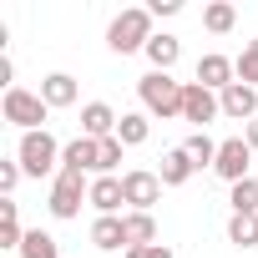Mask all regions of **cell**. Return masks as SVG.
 Masks as SVG:
<instances>
[{
  "mask_svg": "<svg viewBox=\"0 0 258 258\" xmlns=\"http://www.w3.org/2000/svg\"><path fill=\"white\" fill-rule=\"evenodd\" d=\"M182 91H187V81H172V71H147L137 81V96H142L147 116H157V121L182 116Z\"/></svg>",
  "mask_w": 258,
  "mask_h": 258,
  "instance_id": "6da1fadb",
  "label": "cell"
},
{
  "mask_svg": "<svg viewBox=\"0 0 258 258\" xmlns=\"http://www.w3.org/2000/svg\"><path fill=\"white\" fill-rule=\"evenodd\" d=\"M116 126H121V116H116L106 101H86V106H81V137L106 142V137H116Z\"/></svg>",
  "mask_w": 258,
  "mask_h": 258,
  "instance_id": "30bf717a",
  "label": "cell"
},
{
  "mask_svg": "<svg viewBox=\"0 0 258 258\" xmlns=\"http://www.w3.org/2000/svg\"><path fill=\"white\" fill-rule=\"evenodd\" d=\"M198 81H203L208 91H228V86L238 81V66H233L228 56H218V51H208V56L198 61Z\"/></svg>",
  "mask_w": 258,
  "mask_h": 258,
  "instance_id": "7c38bea8",
  "label": "cell"
},
{
  "mask_svg": "<svg viewBox=\"0 0 258 258\" xmlns=\"http://www.w3.org/2000/svg\"><path fill=\"white\" fill-rule=\"evenodd\" d=\"M0 111H6V121L21 126V132H46V116H51L41 91H26V86H11L6 101H0Z\"/></svg>",
  "mask_w": 258,
  "mask_h": 258,
  "instance_id": "277c9868",
  "label": "cell"
},
{
  "mask_svg": "<svg viewBox=\"0 0 258 258\" xmlns=\"http://www.w3.org/2000/svg\"><path fill=\"white\" fill-rule=\"evenodd\" d=\"M248 167H253V147H248L243 137L218 142V162H213V172H218L223 182H233V187H238V182H248V177H253Z\"/></svg>",
  "mask_w": 258,
  "mask_h": 258,
  "instance_id": "5b68a950",
  "label": "cell"
},
{
  "mask_svg": "<svg viewBox=\"0 0 258 258\" xmlns=\"http://www.w3.org/2000/svg\"><path fill=\"white\" fill-rule=\"evenodd\" d=\"M198 172V162L182 152V147H172V152H162V167H157V177H162V187H182L187 177Z\"/></svg>",
  "mask_w": 258,
  "mask_h": 258,
  "instance_id": "5bb4252c",
  "label": "cell"
},
{
  "mask_svg": "<svg viewBox=\"0 0 258 258\" xmlns=\"http://www.w3.org/2000/svg\"><path fill=\"white\" fill-rule=\"evenodd\" d=\"M41 101L56 111V106H71L76 101V76H66V71H51L46 81H41Z\"/></svg>",
  "mask_w": 258,
  "mask_h": 258,
  "instance_id": "9a60e30c",
  "label": "cell"
},
{
  "mask_svg": "<svg viewBox=\"0 0 258 258\" xmlns=\"http://www.w3.org/2000/svg\"><path fill=\"white\" fill-rule=\"evenodd\" d=\"M96 167H101V142H91V137H71V142L61 147V172L86 177V172H96Z\"/></svg>",
  "mask_w": 258,
  "mask_h": 258,
  "instance_id": "9c48e42d",
  "label": "cell"
},
{
  "mask_svg": "<svg viewBox=\"0 0 258 258\" xmlns=\"http://www.w3.org/2000/svg\"><path fill=\"white\" fill-rule=\"evenodd\" d=\"M233 66H238V81H243V86H258V36L243 46V56H238Z\"/></svg>",
  "mask_w": 258,
  "mask_h": 258,
  "instance_id": "d4e9b609",
  "label": "cell"
},
{
  "mask_svg": "<svg viewBox=\"0 0 258 258\" xmlns=\"http://www.w3.org/2000/svg\"><path fill=\"white\" fill-rule=\"evenodd\" d=\"M147 132H152V126H147V111H121L116 137H121L126 147H142V142H147Z\"/></svg>",
  "mask_w": 258,
  "mask_h": 258,
  "instance_id": "44dd1931",
  "label": "cell"
},
{
  "mask_svg": "<svg viewBox=\"0 0 258 258\" xmlns=\"http://www.w3.org/2000/svg\"><path fill=\"white\" fill-rule=\"evenodd\" d=\"M177 56H182V41H177V36H167V31H162V36H152V41H147V61H152V71H172V66H177Z\"/></svg>",
  "mask_w": 258,
  "mask_h": 258,
  "instance_id": "ac0fdd59",
  "label": "cell"
},
{
  "mask_svg": "<svg viewBox=\"0 0 258 258\" xmlns=\"http://www.w3.org/2000/svg\"><path fill=\"white\" fill-rule=\"evenodd\" d=\"M126 223V248H152L157 243V218L152 213H121Z\"/></svg>",
  "mask_w": 258,
  "mask_h": 258,
  "instance_id": "e0dca14e",
  "label": "cell"
},
{
  "mask_svg": "<svg viewBox=\"0 0 258 258\" xmlns=\"http://www.w3.org/2000/svg\"><path fill=\"white\" fill-rule=\"evenodd\" d=\"M147 11H152V16H177V11H182V0H152Z\"/></svg>",
  "mask_w": 258,
  "mask_h": 258,
  "instance_id": "f1b7e54d",
  "label": "cell"
},
{
  "mask_svg": "<svg viewBox=\"0 0 258 258\" xmlns=\"http://www.w3.org/2000/svg\"><path fill=\"white\" fill-rule=\"evenodd\" d=\"M126 258H152V248H126Z\"/></svg>",
  "mask_w": 258,
  "mask_h": 258,
  "instance_id": "1f68e13d",
  "label": "cell"
},
{
  "mask_svg": "<svg viewBox=\"0 0 258 258\" xmlns=\"http://www.w3.org/2000/svg\"><path fill=\"white\" fill-rule=\"evenodd\" d=\"M21 243H26V233H21V203L6 198V203H0V248H21Z\"/></svg>",
  "mask_w": 258,
  "mask_h": 258,
  "instance_id": "d6986e66",
  "label": "cell"
},
{
  "mask_svg": "<svg viewBox=\"0 0 258 258\" xmlns=\"http://www.w3.org/2000/svg\"><path fill=\"white\" fill-rule=\"evenodd\" d=\"M228 243L233 248H258V213H233L228 218Z\"/></svg>",
  "mask_w": 258,
  "mask_h": 258,
  "instance_id": "ffe728a7",
  "label": "cell"
},
{
  "mask_svg": "<svg viewBox=\"0 0 258 258\" xmlns=\"http://www.w3.org/2000/svg\"><path fill=\"white\" fill-rule=\"evenodd\" d=\"M182 152H187L198 167H213V162H218V142H213L208 132H192V137L182 142Z\"/></svg>",
  "mask_w": 258,
  "mask_h": 258,
  "instance_id": "603a6c76",
  "label": "cell"
},
{
  "mask_svg": "<svg viewBox=\"0 0 258 258\" xmlns=\"http://www.w3.org/2000/svg\"><path fill=\"white\" fill-rule=\"evenodd\" d=\"M213 116H223L218 91H208L203 81H187V91H182V121H192V132H208Z\"/></svg>",
  "mask_w": 258,
  "mask_h": 258,
  "instance_id": "8992f818",
  "label": "cell"
},
{
  "mask_svg": "<svg viewBox=\"0 0 258 258\" xmlns=\"http://www.w3.org/2000/svg\"><path fill=\"white\" fill-rule=\"evenodd\" d=\"M91 243H96L101 253H121V248H126V223H121V218H96V223H91Z\"/></svg>",
  "mask_w": 258,
  "mask_h": 258,
  "instance_id": "2e32d148",
  "label": "cell"
},
{
  "mask_svg": "<svg viewBox=\"0 0 258 258\" xmlns=\"http://www.w3.org/2000/svg\"><path fill=\"white\" fill-rule=\"evenodd\" d=\"M243 142H248V147H253V152H258V116H253V121H248V126H243Z\"/></svg>",
  "mask_w": 258,
  "mask_h": 258,
  "instance_id": "f546056e",
  "label": "cell"
},
{
  "mask_svg": "<svg viewBox=\"0 0 258 258\" xmlns=\"http://www.w3.org/2000/svg\"><path fill=\"white\" fill-rule=\"evenodd\" d=\"M86 203L101 213V218H121L116 208L126 203V192H121V177H96L91 182V192H86Z\"/></svg>",
  "mask_w": 258,
  "mask_h": 258,
  "instance_id": "4fadbf2b",
  "label": "cell"
},
{
  "mask_svg": "<svg viewBox=\"0 0 258 258\" xmlns=\"http://www.w3.org/2000/svg\"><path fill=\"white\" fill-rule=\"evenodd\" d=\"M86 192H91V187H86L76 172H56V182H51V203H46V208H51L56 218H76Z\"/></svg>",
  "mask_w": 258,
  "mask_h": 258,
  "instance_id": "ba28073f",
  "label": "cell"
},
{
  "mask_svg": "<svg viewBox=\"0 0 258 258\" xmlns=\"http://www.w3.org/2000/svg\"><path fill=\"white\" fill-rule=\"evenodd\" d=\"M16 162L26 167V177H46V172H61V142H56L51 132H21Z\"/></svg>",
  "mask_w": 258,
  "mask_h": 258,
  "instance_id": "3957f363",
  "label": "cell"
},
{
  "mask_svg": "<svg viewBox=\"0 0 258 258\" xmlns=\"http://www.w3.org/2000/svg\"><path fill=\"white\" fill-rule=\"evenodd\" d=\"M218 101H223V116H233V121H253L258 116V86H243V81H233L228 91H218Z\"/></svg>",
  "mask_w": 258,
  "mask_h": 258,
  "instance_id": "8fae6325",
  "label": "cell"
},
{
  "mask_svg": "<svg viewBox=\"0 0 258 258\" xmlns=\"http://www.w3.org/2000/svg\"><path fill=\"white\" fill-rule=\"evenodd\" d=\"M203 26H208V31H213V36H228V31H233V26H238V11H233V6H228V0H213V6H208V11H203Z\"/></svg>",
  "mask_w": 258,
  "mask_h": 258,
  "instance_id": "7402d4cb",
  "label": "cell"
},
{
  "mask_svg": "<svg viewBox=\"0 0 258 258\" xmlns=\"http://www.w3.org/2000/svg\"><path fill=\"white\" fill-rule=\"evenodd\" d=\"M121 147H126L121 137H106V142H101V167H96L101 177H111V172L121 167Z\"/></svg>",
  "mask_w": 258,
  "mask_h": 258,
  "instance_id": "4316f807",
  "label": "cell"
},
{
  "mask_svg": "<svg viewBox=\"0 0 258 258\" xmlns=\"http://www.w3.org/2000/svg\"><path fill=\"white\" fill-rule=\"evenodd\" d=\"M147 41H152V11H142V6H132V11H121L111 26H106V46L116 51V56H132V51H147Z\"/></svg>",
  "mask_w": 258,
  "mask_h": 258,
  "instance_id": "7a4b0ae2",
  "label": "cell"
},
{
  "mask_svg": "<svg viewBox=\"0 0 258 258\" xmlns=\"http://www.w3.org/2000/svg\"><path fill=\"white\" fill-rule=\"evenodd\" d=\"M152 258H177L172 248H162V243H152Z\"/></svg>",
  "mask_w": 258,
  "mask_h": 258,
  "instance_id": "4dcf8cb0",
  "label": "cell"
},
{
  "mask_svg": "<svg viewBox=\"0 0 258 258\" xmlns=\"http://www.w3.org/2000/svg\"><path fill=\"white\" fill-rule=\"evenodd\" d=\"M21 177H26V167H21V162H0V192H6V198L16 192V182H21Z\"/></svg>",
  "mask_w": 258,
  "mask_h": 258,
  "instance_id": "83f0119b",
  "label": "cell"
},
{
  "mask_svg": "<svg viewBox=\"0 0 258 258\" xmlns=\"http://www.w3.org/2000/svg\"><path fill=\"white\" fill-rule=\"evenodd\" d=\"M121 192L132 203V213H152V203L162 198V177L147 167H132V172H121Z\"/></svg>",
  "mask_w": 258,
  "mask_h": 258,
  "instance_id": "52a82bcc",
  "label": "cell"
},
{
  "mask_svg": "<svg viewBox=\"0 0 258 258\" xmlns=\"http://www.w3.org/2000/svg\"><path fill=\"white\" fill-rule=\"evenodd\" d=\"M21 258H61V248H56V238H51V233L31 228V233H26V243H21Z\"/></svg>",
  "mask_w": 258,
  "mask_h": 258,
  "instance_id": "cb8c5ba5",
  "label": "cell"
},
{
  "mask_svg": "<svg viewBox=\"0 0 258 258\" xmlns=\"http://www.w3.org/2000/svg\"><path fill=\"white\" fill-rule=\"evenodd\" d=\"M233 213H258V177L233 187Z\"/></svg>",
  "mask_w": 258,
  "mask_h": 258,
  "instance_id": "484cf974",
  "label": "cell"
}]
</instances>
